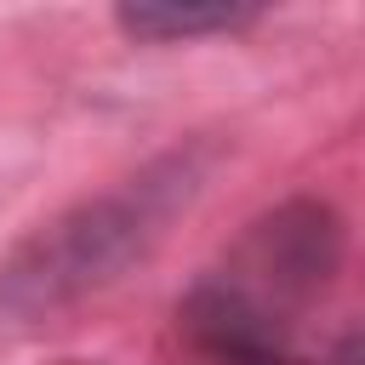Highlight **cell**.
Instances as JSON below:
<instances>
[{
  "label": "cell",
  "mask_w": 365,
  "mask_h": 365,
  "mask_svg": "<svg viewBox=\"0 0 365 365\" xmlns=\"http://www.w3.org/2000/svg\"><path fill=\"white\" fill-rule=\"evenodd\" d=\"M262 365H297V359H291V354H274V359H262ZM336 365H342V359H336Z\"/></svg>",
  "instance_id": "277c9868"
},
{
  "label": "cell",
  "mask_w": 365,
  "mask_h": 365,
  "mask_svg": "<svg viewBox=\"0 0 365 365\" xmlns=\"http://www.w3.org/2000/svg\"><path fill=\"white\" fill-rule=\"evenodd\" d=\"M257 11L245 6H120L114 23L137 40H194V34H228L245 29Z\"/></svg>",
  "instance_id": "3957f363"
},
{
  "label": "cell",
  "mask_w": 365,
  "mask_h": 365,
  "mask_svg": "<svg viewBox=\"0 0 365 365\" xmlns=\"http://www.w3.org/2000/svg\"><path fill=\"white\" fill-rule=\"evenodd\" d=\"M336 262H342L336 211L319 200H285L245 228L228 268H217L211 279L228 285L240 302H251L274 331H291V314L331 285Z\"/></svg>",
  "instance_id": "7a4b0ae2"
},
{
  "label": "cell",
  "mask_w": 365,
  "mask_h": 365,
  "mask_svg": "<svg viewBox=\"0 0 365 365\" xmlns=\"http://www.w3.org/2000/svg\"><path fill=\"white\" fill-rule=\"evenodd\" d=\"M200 177H205L200 154L177 148V154L143 165L137 177L68 205L46 228H34L0 268V314L40 319V314H57V308L114 285L137 257L154 251L165 222L200 194Z\"/></svg>",
  "instance_id": "6da1fadb"
}]
</instances>
